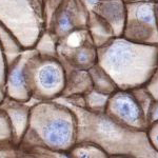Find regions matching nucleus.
I'll use <instances>...</instances> for the list:
<instances>
[{"instance_id": "nucleus-2", "label": "nucleus", "mask_w": 158, "mask_h": 158, "mask_svg": "<svg viewBox=\"0 0 158 158\" xmlns=\"http://www.w3.org/2000/svg\"><path fill=\"white\" fill-rule=\"evenodd\" d=\"M45 141L53 147H64L70 142L73 127L67 117L56 116L45 120L41 129Z\"/></svg>"}, {"instance_id": "nucleus-8", "label": "nucleus", "mask_w": 158, "mask_h": 158, "mask_svg": "<svg viewBox=\"0 0 158 158\" xmlns=\"http://www.w3.org/2000/svg\"><path fill=\"white\" fill-rule=\"evenodd\" d=\"M90 56V52L88 50H80V52L76 54V61L80 64H85V63L89 62Z\"/></svg>"}, {"instance_id": "nucleus-1", "label": "nucleus", "mask_w": 158, "mask_h": 158, "mask_svg": "<svg viewBox=\"0 0 158 158\" xmlns=\"http://www.w3.org/2000/svg\"><path fill=\"white\" fill-rule=\"evenodd\" d=\"M136 49L133 45L123 41L116 42L109 48L104 54L103 62L110 73H113L116 77L119 75H128L130 68L134 67L137 61Z\"/></svg>"}, {"instance_id": "nucleus-5", "label": "nucleus", "mask_w": 158, "mask_h": 158, "mask_svg": "<svg viewBox=\"0 0 158 158\" xmlns=\"http://www.w3.org/2000/svg\"><path fill=\"white\" fill-rule=\"evenodd\" d=\"M27 75H25L24 64L19 61L11 72L10 76V92L17 98L22 97L27 93Z\"/></svg>"}, {"instance_id": "nucleus-12", "label": "nucleus", "mask_w": 158, "mask_h": 158, "mask_svg": "<svg viewBox=\"0 0 158 158\" xmlns=\"http://www.w3.org/2000/svg\"><path fill=\"white\" fill-rule=\"evenodd\" d=\"M63 158H65V157H63Z\"/></svg>"}, {"instance_id": "nucleus-3", "label": "nucleus", "mask_w": 158, "mask_h": 158, "mask_svg": "<svg viewBox=\"0 0 158 158\" xmlns=\"http://www.w3.org/2000/svg\"><path fill=\"white\" fill-rule=\"evenodd\" d=\"M113 109L116 115L127 123L137 126L142 120V112L133 96L126 93L117 94L113 100Z\"/></svg>"}, {"instance_id": "nucleus-11", "label": "nucleus", "mask_w": 158, "mask_h": 158, "mask_svg": "<svg viewBox=\"0 0 158 158\" xmlns=\"http://www.w3.org/2000/svg\"><path fill=\"white\" fill-rule=\"evenodd\" d=\"M88 2H89V3H91V4H93V6H94V4H97V3H98L99 0H88Z\"/></svg>"}, {"instance_id": "nucleus-9", "label": "nucleus", "mask_w": 158, "mask_h": 158, "mask_svg": "<svg viewBox=\"0 0 158 158\" xmlns=\"http://www.w3.org/2000/svg\"><path fill=\"white\" fill-rule=\"evenodd\" d=\"M153 137H154V139H153V141H154V144L156 146V148L158 149V128L155 129L154 135H153Z\"/></svg>"}, {"instance_id": "nucleus-10", "label": "nucleus", "mask_w": 158, "mask_h": 158, "mask_svg": "<svg viewBox=\"0 0 158 158\" xmlns=\"http://www.w3.org/2000/svg\"><path fill=\"white\" fill-rule=\"evenodd\" d=\"M153 119H154V120L158 119V104H157L156 108H155L154 111H153Z\"/></svg>"}, {"instance_id": "nucleus-7", "label": "nucleus", "mask_w": 158, "mask_h": 158, "mask_svg": "<svg viewBox=\"0 0 158 158\" xmlns=\"http://www.w3.org/2000/svg\"><path fill=\"white\" fill-rule=\"evenodd\" d=\"M136 16L139 20L147 23H152L154 21V12L152 10V6L149 4L140 6L136 11Z\"/></svg>"}, {"instance_id": "nucleus-4", "label": "nucleus", "mask_w": 158, "mask_h": 158, "mask_svg": "<svg viewBox=\"0 0 158 158\" xmlns=\"http://www.w3.org/2000/svg\"><path fill=\"white\" fill-rule=\"evenodd\" d=\"M37 82L43 91L55 92L62 82V73L59 65L54 62H47L37 72Z\"/></svg>"}, {"instance_id": "nucleus-6", "label": "nucleus", "mask_w": 158, "mask_h": 158, "mask_svg": "<svg viewBox=\"0 0 158 158\" xmlns=\"http://www.w3.org/2000/svg\"><path fill=\"white\" fill-rule=\"evenodd\" d=\"M74 27V17L69 10L60 12L57 19V31L59 34H65Z\"/></svg>"}]
</instances>
